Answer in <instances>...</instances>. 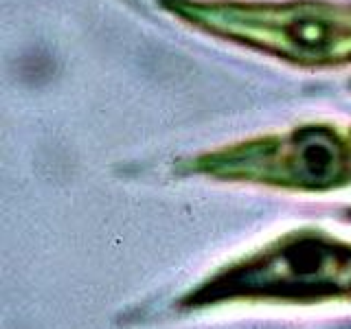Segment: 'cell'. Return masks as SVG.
I'll return each instance as SVG.
<instances>
[{"label":"cell","instance_id":"3957f363","mask_svg":"<svg viewBox=\"0 0 351 329\" xmlns=\"http://www.w3.org/2000/svg\"><path fill=\"white\" fill-rule=\"evenodd\" d=\"M173 169L178 175L299 193L347 189L351 186V125L305 123L241 138L186 156Z\"/></svg>","mask_w":351,"mask_h":329},{"label":"cell","instance_id":"7a4b0ae2","mask_svg":"<svg viewBox=\"0 0 351 329\" xmlns=\"http://www.w3.org/2000/svg\"><path fill=\"white\" fill-rule=\"evenodd\" d=\"M182 25L301 69L351 64V3L156 0Z\"/></svg>","mask_w":351,"mask_h":329},{"label":"cell","instance_id":"6da1fadb","mask_svg":"<svg viewBox=\"0 0 351 329\" xmlns=\"http://www.w3.org/2000/svg\"><path fill=\"white\" fill-rule=\"evenodd\" d=\"M351 303V241L299 226L222 263L182 292L180 312L226 305Z\"/></svg>","mask_w":351,"mask_h":329},{"label":"cell","instance_id":"277c9868","mask_svg":"<svg viewBox=\"0 0 351 329\" xmlns=\"http://www.w3.org/2000/svg\"><path fill=\"white\" fill-rule=\"evenodd\" d=\"M345 219H349V222H351V208H347V211H345Z\"/></svg>","mask_w":351,"mask_h":329},{"label":"cell","instance_id":"5b68a950","mask_svg":"<svg viewBox=\"0 0 351 329\" xmlns=\"http://www.w3.org/2000/svg\"><path fill=\"white\" fill-rule=\"evenodd\" d=\"M349 84H351V82H349ZM349 88H351V86H349Z\"/></svg>","mask_w":351,"mask_h":329}]
</instances>
